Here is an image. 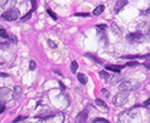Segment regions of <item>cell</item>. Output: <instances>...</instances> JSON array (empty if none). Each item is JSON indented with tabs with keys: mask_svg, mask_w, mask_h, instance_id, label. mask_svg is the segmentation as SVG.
Here are the masks:
<instances>
[{
	"mask_svg": "<svg viewBox=\"0 0 150 123\" xmlns=\"http://www.w3.org/2000/svg\"><path fill=\"white\" fill-rule=\"evenodd\" d=\"M111 30H112V32L115 34V35H117V36H121V35H122V30L119 27L117 24L112 23V25H111Z\"/></svg>",
	"mask_w": 150,
	"mask_h": 123,
	"instance_id": "obj_11",
	"label": "cell"
},
{
	"mask_svg": "<svg viewBox=\"0 0 150 123\" xmlns=\"http://www.w3.org/2000/svg\"><path fill=\"white\" fill-rule=\"evenodd\" d=\"M121 69H122V67H119V66H107L106 67V70H111V71L116 72V74H119Z\"/></svg>",
	"mask_w": 150,
	"mask_h": 123,
	"instance_id": "obj_16",
	"label": "cell"
},
{
	"mask_svg": "<svg viewBox=\"0 0 150 123\" xmlns=\"http://www.w3.org/2000/svg\"><path fill=\"white\" fill-rule=\"evenodd\" d=\"M128 97H129L128 93L120 92L119 94H116V95L114 96V98H113V100H112L113 105H115V106H117V107L123 106V105L128 102Z\"/></svg>",
	"mask_w": 150,
	"mask_h": 123,
	"instance_id": "obj_3",
	"label": "cell"
},
{
	"mask_svg": "<svg viewBox=\"0 0 150 123\" xmlns=\"http://www.w3.org/2000/svg\"><path fill=\"white\" fill-rule=\"evenodd\" d=\"M127 41H128L129 43H140L141 41H143V35H141L140 33H138V32H135V33H130L127 35Z\"/></svg>",
	"mask_w": 150,
	"mask_h": 123,
	"instance_id": "obj_6",
	"label": "cell"
},
{
	"mask_svg": "<svg viewBox=\"0 0 150 123\" xmlns=\"http://www.w3.org/2000/svg\"><path fill=\"white\" fill-rule=\"evenodd\" d=\"M100 93H102V95H103V96H105L106 98H108V97H110V93H108V90L105 89V88H103V89L100 90Z\"/></svg>",
	"mask_w": 150,
	"mask_h": 123,
	"instance_id": "obj_25",
	"label": "cell"
},
{
	"mask_svg": "<svg viewBox=\"0 0 150 123\" xmlns=\"http://www.w3.org/2000/svg\"><path fill=\"white\" fill-rule=\"evenodd\" d=\"M0 76H2V77H7L8 75H6V74H0Z\"/></svg>",
	"mask_w": 150,
	"mask_h": 123,
	"instance_id": "obj_38",
	"label": "cell"
},
{
	"mask_svg": "<svg viewBox=\"0 0 150 123\" xmlns=\"http://www.w3.org/2000/svg\"><path fill=\"white\" fill-rule=\"evenodd\" d=\"M138 33H140L143 36H150V23L142 22L138 25Z\"/></svg>",
	"mask_w": 150,
	"mask_h": 123,
	"instance_id": "obj_5",
	"label": "cell"
},
{
	"mask_svg": "<svg viewBox=\"0 0 150 123\" xmlns=\"http://www.w3.org/2000/svg\"><path fill=\"white\" fill-rule=\"evenodd\" d=\"M30 16H32V11H30V13H27L26 15H25L24 17H23L22 19H23V20H27V19H30Z\"/></svg>",
	"mask_w": 150,
	"mask_h": 123,
	"instance_id": "obj_26",
	"label": "cell"
},
{
	"mask_svg": "<svg viewBox=\"0 0 150 123\" xmlns=\"http://www.w3.org/2000/svg\"><path fill=\"white\" fill-rule=\"evenodd\" d=\"M86 55H88L89 58H91L94 61H96V62H98L99 64H103V61L100 60V59H98V58H96V57H94V55H91V54H86Z\"/></svg>",
	"mask_w": 150,
	"mask_h": 123,
	"instance_id": "obj_22",
	"label": "cell"
},
{
	"mask_svg": "<svg viewBox=\"0 0 150 123\" xmlns=\"http://www.w3.org/2000/svg\"><path fill=\"white\" fill-rule=\"evenodd\" d=\"M54 115H55L54 113H50V112H47V113H41V114H40V115H38L36 117H38V119H43V120H45V119L53 117Z\"/></svg>",
	"mask_w": 150,
	"mask_h": 123,
	"instance_id": "obj_15",
	"label": "cell"
},
{
	"mask_svg": "<svg viewBox=\"0 0 150 123\" xmlns=\"http://www.w3.org/2000/svg\"><path fill=\"white\" fill-rule=\"evenodd\" d=\"M9 39H10V41H11V42H14V43H16V42H17V39H16L14 35H10V36H9Z\"/></svg>",
	"mask_w": 150,
	"mask_h": 123,
	"instance_id": "obj_31",
	"label": "cell"
},
{
	"mask_svg": "<svg viewBox=\"0 0 150 123\" xmlns=\"http://www.w3.org/2000/svg\"><path fill=\"white\" fill-rule=\"evenodd\" d=\"M87 116H88V110L85 108L83 111H81L80 113H78L77 116L75 119V122L76 123H85L87 121Z\"/></svg>",
	"mask_w": 150,
	"mask_h": 123,
	"instance_id": "obj_7",
	"label": "cell"
},
{
	"mask_svg": "<svg viewBox=\"0 0 150 123\" xmlns=\"http://www.w3.org/2000/svg\"><path fill=\"white\" fill-rule=\"evenodd\" d=\"M47 14H49V15L51 16V17H52L53 19H54V20H57V19H58V16L55 15V14L53 13V11L51 10V9H47Z\"/></svg>",
	"mask_w": 150,
	"mask_h": 123,
	"instance_id": "obj_24",
	"label": "cell"
},
{
	"mask_svg": "<svg viewBox=\"0 0 150 123\" xmlns=\"http://www.w3.org/2000/svg\"><path fill=\"white\" fill-rule=\"evenodd\" d=\"M104 9H105V7H104L103 5H99V6H97V7L94 9V11H93V15H94V16L102 15V13L104 11Z\"/></svg>",
	"mask_w": 150,
	"mask_h": 123,
	"instance_id": "obj_13",
	"label": "cell"
},
{
	"mask_svg": "<svg viewBox=\"0 0 150 123\" xmlns=\"http://www.w3.org/2000/svg\"><path fill=\"white\" fill-rule=\"evenodd\" d=\"M106 25H97L96 26V30L98 31V33H104V32H106Z\"/></svg>",
	"mask_w": 150,
	"mask_h": 123,
	"instance_id": "obj_19",
	"label": "cell"
},
{
	"mask_svg": "<svg viewBox=\"0 0 150 123\" xmlns=\"http://www.w3.org/2000/svg\"><path fill=\"white\" fill-rule=\"evenodd\" d=\"M137 64H138L137 62H131V61L127 63V66H129V67H131V66H137Z\"/></svg>",
	"mask_w": 150,
	"mask_h": 123,
	"instance_id": "obj_33",
	"label": "cell"
},
{
	"mask_svg": "<svg viewBox=\"0 0 150 123\" xmlns=\"http://www.w3.org/2000/svg\"><path fill=\"white\" fill-rule=\"evenodd\" d=\"M99 77L104 79V80H107L110 78V75H108V72H106L105 70H102V71H99Z\"/></svg>",
	"mask_w": 150,
	"mask_h": 123,
	"instance_id": "obj_17",
	"label": "cell"
},
{
	"mask_svg": "<svg viewBox=\"0 0 150 123\" xmlns=\"http://www.w3.org/2000/svg\"><path fill=\"white\" fill-rule=\"evenodd\" d=\"M127 4H128V1H127V0H117V1H116V4H115V7H114V13H115V14H117V13H119L121 9L127 5Z\"/></svg>",
	"mask_w": 150,
	"mask_h": 123,
	"instance_id": "obj_9",
	"label": "cell"
},
{
	"mask_svg": "<svg viewBox=\"0 0 150 123\" xmlns=\"http://www.w3.org/2000/svg\"><path fill=\"white\" fill-rule=\"evenodd\" d=\"M141 114L138 110H128V111H124L122 112L120 115H119V119H117V122L119 123H132V121L137 120L138 117H140Z\"/></svg>",
	"mask_w": 150,
	"mask_h": 123,
	"instance_id": "obj_1",
	"label": "cell"
},
{
	"mask_svg": "<svg viewBox=\"0 0 150 123\" xmlns=\"http://www.w3.org/2000/svg\"><path fill=\"white\" fill-rule=\"evenodd\" d=\"M36 69V62L34 61V60H30V71H33V70Z\"/></svg>",
	"mask_w": 150,
	"mask_h": 123,
	"instance_id": "obj_21",
	"label": "cell"
},
{
	"mask_svg": "<svg viewBox=\"0 0 150 123\" xmlns=\"http://www.w3.org/2000/svg\"><path fill=\"white\" fill-rule=\"evenodd\" d=\"M0 36H1L2 39H8V37H9V35L7 34V32L5 31V30H2V28L0 30Z\"/></svg>",
	"mask_w": 150,
	"mask_h": 123,
	"instance_id": "obj_20",
	"label": "cell"
},
{
	"mask_svg": "<svg viewBox=\"0 0 150 123\" xmlns=\"http://www.w3.org/2000/svg\"><path fill=\"white\" fill-rule=\"evenodd\" d=\"M143 14H146V15H149V14H150V7L148 8L146 11H143Z\"/></svg>",
	"mask_w": 150,
	"mask_h": 123,
	"instance_id": "obj_37",
	"label": "cell"
},
{
	"mask_svg": "<svg viewBox=\"0 0 150 123\" xmlns=\"http://www.w3.org/2000/svg\"><path fill=\"white\" fill-rule=\"evenodd\" d=\"M76 16H83V17H88L89 16V14L87 13V14H83V13H77L76 14Z\"/></svg>",
	"mask_w": 150,
	"mask_h": 123,
	"instance_id": "obj_30",
	"label": "cell"
},
{
	"mask_svg": "<svg viewBox=\"0 0 150 123\" xmlns=\"http://www.w3.org/2000/svg\"><path fill=\"white\" fill-rule=\"evenodd\" d=\"M95 104H96L97 106H99L100 108H103V110H105V111H108V105H107V104H106L103 100L96 98V100H95Z\"/></svg>",
	"mask_w": 150,
	"mask_h": 123,
	"instance_id": "obj_12",
	"label": "cell"
},
{
	"mask_svg": "<svg viewBox=\"0 0 150 123\" xmlns=\"http://www.w3.org/2000/svg\"><path fill=\"white\" fill-rule=\"evenodd\" d=\"M143 66H144L146 68H148V69H150V59H148L147 61L143 62Z\"/></svg>",
	"mask_w": 150,
	"mask_h": 123,
	"instance_id": "obj_28",
	"label": "cell"
},
{
	"mask_svg": "<svg viewBox=\"0 0 150 123\" xmlns=\"http://www.w3.org/2000/svg\"><path fill=\"white\" fill-rule=\"evenodd\" d=\"M143 106H150V98H148V100L143 103Z\"/></svg>",
	"mask_w": 150,
	"mask_h": 123,
	"instance_id": "obj_32",
	"label": "cell"
},
{
	"mask_svg": "<svg viewBox=\"0 0 150 123\" xmlns=\"http://www.w3.org/2000/svg\"><path fill=\"white\" fill-rule=\"evenodd\" d=\"M32 6H33V9H32V10H35V9H36V2H35V1H32Z\"/></svg>",
	"mask_w": 150,
	"mask_h": 123,
	"instance_id": "obj_36",
	"label": "cell"
},
{
	"mask_svg": "<svg viewBox=\"0 0 150 123\" xmlns=\"http://www.w3.org/2000/svg\"><path fill=\"white\" fill-rule=\"evenodd\" d=\"M78 70V62L77 61H72L71 62V72L76 74V71Z\"/></svg>",
	"mask_w": 150,
	"mask_h": 123,
	"instance_id": "obj_18",
	"label": "cell"
},
{
	"mask_svg": "<svg viewBox=\"0 0 150 123\" xmlns=\"http://www.w3.org/2000/svg\"><path fill=\"white\" fill-rule=\"evenodd\" d=\"M1 17L5 19V20H8V22H13V20H16L18 17H19V10L17 8H11L7 11H5Z\"/></svg>",
	"mask_w": 150,
	"mask_h": 123,
	"instance_id": "obj_4",
	"label": "cell"
},
{
	"mask_svg": "<svg viewBox=\"0 0 150 123\" xmlns=\"http://www.w3.org/2000/svg\"><path fill=\"white\" fill-rule=\"evenodd\" d=\"M140 85L138 81H135L133 79H128V80H123L121 81L119 85V90H121V93H128L131 90H135Z\"/></svg>",
	"mask_w": 150,
	"mask_h": 123,
	"instance_id": "obj_2",
	"label": "cell"
},
{
	"mask_svg": "<svg viewBox=\"0 0 150 123\" xmlns=\"http://www.w3.org/2000/svg\"><path fill=\"white\" fill-rule=\"evenodd\" d=\"M8 4L7 0H4V1H0V6H6Z\"/></svg>",
	"mask_w": 150,
	"mask_h": 123,
	"instance_id": "obj_35",
	"label": "cell"
},
{
	"mask_svg": "<svg viewBox=\"0 0 150 123\" xmlns=\"http://www.w3.org/2000/svg\"><path fill=\"white\" fill-rule=\"evenodd\" d=\"M0 30H1V28H0Z\"/></svg>",
	"mask_w": 150,
	"mask_h": 123,
	"instance_id": "obj_39",
	"label": "cell"
},
{
	"mask_svg": "<svg viewBox=\"0 0 150 123\" xmlns=\"http://www.w3.org/2000/svg\"><path fill=\"white\" fill-rule=\"evenodd\" d=\"M47 43H49V45H50V47H53V49H55V47H57V45H55V43H54V42H52V41H47Z\"/></svg>",
	"mask_w": 150,
	"mask_h": 123,
	"instance_id": "obj_29",
	"label": "cell"
},
{
	"mask_svg": "<svg viewBox=\"0 0 150 123\" xmlns=\"http://www.w3.org/2000/svg\"><path fill=\"white\" fill-rule=\"evenodd\" d=\"M22 87L21 86H15V88H14V92H13V98L14 100H18L19 97H21V95H22Z\"/></svg>",
	"mask_w": 150,
	"mask_h": 123,
	"instance_id": "obj_10",
	"label": "cell"
},
{
	"mask_svg": "<svg viewBox=\"0 0 150 123\" xmlns=\"http://www.w3.org/2000/svg\"><path fill=\"white\" fill-rule=\"evenodd\" d=\"M93 123H110V122L107 120H105V119H95L93 121Z\"/></svg>",
	"mask_w": 150,
	"mask_h": 123,
	"instance_id": "obj_23",
	"label": "cell"
},
{
	"mask_svg": "<svg viewBox=\"0 0 150 123\" xmlns=\"http://www.w3.org/2000/svg\"><path fill=\"white\" fill-rule=\"evenodd\" d=\"M11 97H13V94L8 88H1L0 89V98H2L4 100H9Z\"/></svg>",
	"mask_w": 150,
	"mask_h": 123,
	"instance_id": "obj_8",
	"label": "cell"
},
{
	"mask_svg": "<svg viewBox=\"0 0 150 123\" xmlns=\"http://www.w3.org/2000/svg\"><path fill=\"white\" fill-rule=\"evenodd\" d=\"M4 111H5V105H4V104H0V114H1Z\"/></svg>",
	"mask_w": 150,
	"mask_h": 123,
	"instance_id": "obj_34",
	"label": "cell"
},
{
	"mask_svg": "<svg viewBox=\"0 0 150 123\" xmlns=\"http://www.w3.org/2000/svg\"><path fill=\"white\" fill-rule=\"evenodd\" d=\"M26 119V116H18L17 119H15L14 120V123H17V122H19V121H23V120H25Z\"/></svg>",
	"mask_w": 150,
	"mask_h": 123,
	"instance_id": "obj_27",
	"label": "cell"
},
{
	"mask_svg": "<svg viewBox=\"0 0 150 123\" xmlns=\"http://www.w3.org/2000/svg\"><path fill=\"white\" fill-rule=\"evenodd\" d=\"M77 79H78V81H80V84H83V85H86L87 81H88L87 76L83 75V74H78V75H77Z\"/></svg>",
	"mask_w": 150,
	"mask_h": 123,
	"instance_id": "obj_14",
	"label": "cell"
}]
</instances>
